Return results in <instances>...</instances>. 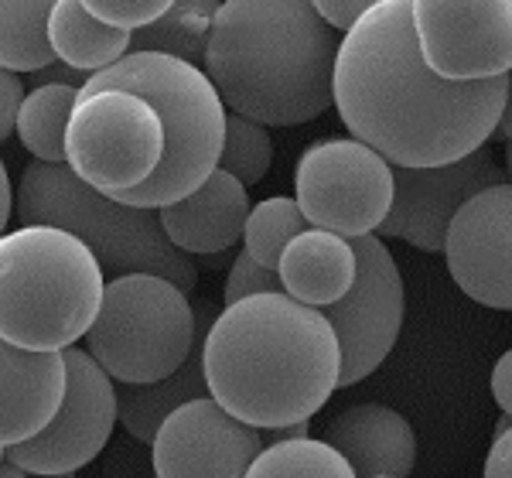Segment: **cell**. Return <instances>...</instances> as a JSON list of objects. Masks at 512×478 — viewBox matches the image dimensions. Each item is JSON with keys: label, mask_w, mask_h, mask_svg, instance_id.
Returning a JSON list of instances; mask_svg holds the SVG:
<instances>
[{"label": "cell", "mask_w": 512, "mask_h": 478, "mask_svg": "<svg viewBox=\"0 0 512 478\" xmlns=\"http://www.w3.org/2000/svg\"><path fill=\"white\" fill-rule=\"evenodd\" d=\"M509 427H512V417H509V414H502V420H499V424H495V434L509 431Z\"/></svg>", "instance_id": "74e56055"}, {"label": "cell", "mask_w": 512, "mask_h": 478, "mask_svg": "<svg viewBox=\"0 0 512 478\" xmlns=\"http://www.w3.org/2000/svg\"><path fill=\"white\" fill-rule=\"evenodd\" d=\"M222 0H175L158 21L130 31V52H161L202 65Z\"/></svg>", "instance_id": "603a6c76"}, {"label": "cell", "mask_w": 512, "mask_h": 478, "mask_svg": "<svg viewBox=\"0 0 512 478\" xmlns=\"http://www.w3.org/2000/svg\"><path fill=\"white\" fill-rule=\"evenodd\" d=\"M195 345V304L175 280L120 274L103 287V301L86 332V352L113 383H158L181 369Z\"/></svg>", "instance_id": "52a82bcc"}, {"label": "cell", "mask_w": 512, "mask_h": 478, "mask_svg": "<svg viewBox=\"0 0 512 478\" xmlns=\"http://www.w3.org/2000/svg\"><path fill=\"white\" fill-rule=\"evenodd\" d=\"M294 202L308 226L338 236H369L393 205V164L355 137H325L294 164Z\"/></svg>", "instance_id": "9c48e42d"}, {"label": "cell", "mask_w": 512, "mask_h": 478, "mask_svg": "<svg viewBox=\"0 0 512 478\" xmlns=\"http://www.w3.org/2000/svg\"><path fill=\"white\" fill-rule=\"evenodd\" d=\"M373 478H400V475H373Z\"/></svg>", "instance_id": "ab89813d"}, {"label": "cell", "mask_w": 512, "mask_h": 478, "mask_svg": "<svg viewBox=\"0 0 512 478\" xmlns=\"http://www.w3.org/2000/svg\"><path fill=\"white\" fill-rule=\"evenodd\" d=\"M311 431V420H301V424H284V427H267L260 431L263 444H274V441H291V438H308Z\"/></svg>", "instance_id": "e575fe53"}, {"label": "cell", "mask_w": 512, "mask_h": 478, "mask_svg": "<svg viewBox=\"0 0 512 478\" xmlns=\"http://www.w3.org/2000/svg\"><path fill=\"white\" fill-rule=\"evenodd\" d=\"M482 478H512V427L502 434H495L489 455H485Z\"/></svg>", "instance_id": "1f68e13d"}, {"label": "cell", "mask_w": 512, "mask_h": 478, "mask_svg": "<svg viewBox=\"0 0 512 478\" xmlns=\"http://www.w3.org/2000/svg\"><path fill=\"white\" fill-rule=\"evenodd\" d=\"M4 458H7V451H4V448H0V461H4Z\"/></svg>", "instance_id": "60d3db41"}, {"label": "cell", "mask_w": 512, "mask_h": 478, "mask_svg": "<svg viewBox=\"0 0 512 478\" xmlns=\"http://www.w3.org/2000/svg\"><path fill=\"white\" fill-rule=\"evenodd\" d=\"M106 274L69 229L21 222L0 233V339L21 349H69L86 339Z\"/></svg>", "instance_id": "277c9868"}, {"label": "cell", "mask_w": 512, "mask_h": 478, "mask_svg": "<svg viewBox=\"0 0 512 478\" xmlns=\"http://www.w3.org/2000/svg\"><path fill=\"white\" fill-rule=\"evenodd\" d=\"M270 164H274V140H270V130L250 117L229 113L219 168L229 171V175L239 178L246 188H250L256 181H263V175L270 171Z\"/></svg>", "instance_id": "4316f807"}, {"label": "cell", "mask_w": 512, "mask_h": 478, "mask_svg": "<svg viewBox=\"0 0 512 478\" xmlns=\"http://www.w3.org/2000/svg\"><path fill=\"white\" fill-rule=\"evenodd\" d=\"M492 137H502L506 144H512V72H509L506 103H502V113H499V123H495V134Z\"/></svg>", "instance_id": "d590c367"}, {"label": "cell", "mask_w": 512, "mask_h": 478, "mask_svg": "<svg viewBox=\"0 0 512 478\" xmlns=\"http://www.w3.org/2000/svg\"><path fill=\"white\" fill-rule=\"evenodd\" d=\"M250 209L253 205L243 181L216 168L195 192L158 209V219L181 253H188V257H216V253L236 246V239H243Z\"/></svg>", "instance_id": "e0dca14e"}, {"label": "cell", "mask_w": 512, "mask_h": 478, "mask_svg": "<svg viewBox=\"0 0 512 478\" xmlns=\"http://www.w3.org/2000/svg\"><path fill=\"white\" fill-rule=\"evenodd\" d=\"M86 86H120L140 93L164 123V158L151 178L120 202L164 209L195 192L219 168L226 140V103L202 65L161 52H127L89 76Z\"/></svg>", "instance_id": "5b68a950"}, {"label": "cell", "mask_w": 512, "mask_h": 478, "mask_svg": "<svg viewBox=\"0 0 512 478\" xmlns=\"http://www.w3.org/2000/svg\"><path fill=\"white\" fill-rule=\"evenodd\" d=\"M263 291H280L277 270L263 267V263H256L246 250H239L236 260L229 263V277H226V287H222V304H236V301L250 298V294H263Z\"/></svg>", "instance_id": "f1b7e54d"}, {"label": "cell", "mask_w": 512, "mask_h": 478, "mask_svg": "<svg viewBox=\"0 0 512 478\" xmlns=\"http://www.w3.org/2000/svg\"><path fill=\"white\" fill-rule=\"evenodd\" d=\"M24 100V82L18 72L0 69V144L14 134V123H18V106Z\"/></svg>", "instance_id": "f546056e"}, {"label": "cell", "mask_w": 512, "mask_h": 478, "mask_svg": "<svg viewBox=\"0 0 512 478\" xmlns=\"http://www.w3.org/2000/svg\"><path fill=\"white\" fill-rule=\"evenodd\" d=\"M216 311L209 304H195V345L188 352V359L181 362L171 376L158 379V383H117V410L120 424L127 427L130 438L151 444L158 434L161 420L178 410L181 403L209 397V386H205V369H202V345L205 332H209Z\"/></svg>", "instance_id": "ffe728a7"}, {"label": "cell", "mask_w": 512, "mask_h": 478, "mask_svg": "<svg viewBox=\"0 0 512 478\" xmlns=\"http://www.w3.org/2000/svg\"><path fill=\"white\" fill-rule=\"evenodd\" d=\"M355 284L342 301L321 308L332 321L338 349H342V376L338 386H355L373 376L393 352L403 328V277L386 239L376 233L355 236Z\"/></svg>", "instance_id": "30bf717a"}, {"label": "cell", "mask_w": 512, "mask_h": 478, "mask_svg": "<svg viewBox=\"0 0 512 478\" xmlns=\"http://www.w3.org/2000/svg\"><path fill=\"white\" fill-rule=\"evenodd\" d=\"M65 397L35 438L7 448V458L28 475L79 472L106 448L120 420L117 383L86 349H62Z\"/></svg>", "instance_id": "8fae6325"}, {"label": "cell", "mask_w": 512, "mask_h": 478, "mask_svg": "<svg viewBox=\"0 0 512 478\" xmlns=\"http://www.w3.org/2000/svg\"><path fill=\"white\" fill-rule=\"evenodd\" d=\"M280 291L308 308L342 301L355 284V246L349 236L308 226L284 246L277 260Z\"/></svg>", "instance_id": "d6986e66"}, {"label": "cell", "mask_w": 512, "mask_h": 478, "mask_svg": "<svg viewBox=\"0 0 512 478\" xmlns=\"http://www.w3.org/2000/svg\"><path fill=\"white\" fill-rule=\"evenodd\" d=\"M246 478H355V472L325 438L308 434L263 444V451L246 468Z\"/></svg>", "instance_id": "d4e9b609"}, {"label": "cell", "mask_w": 512, "mask_h": 478, "mask_svg": "<svg viewBox=\"0 0 512 478\" xmlns=\"http://www.w3.org/2000/svg\"><path fill=\"white\" fill-rule=\"evenodd\" d=\"M502 181L506 178L492 161L489 147H478L465 158L437 164V168H393V205L376 236L407 239L424 253H444V236L454 212L472 195Z\"/></svg>", "instance_id": "4fadbf2b"}, {"label": "cell", "mask_w": 512, "mask_h": 478, "mask_svg": "<svg viewBox=\"0 0 512 478\" xmlns=\"http://www.w3.org/2000/svg\"><path fill=\"white\" fill-rule=\"evenodd\" d=\"M31 478H76V472H45V475H31Z\"/></svg>", "instance_id": "f35d334b"}, {"label": "cell", "mask_w": 512, "mask_h": 478, "mask_svg": "<svg viewBox=\"0 0 512 478\" xmlns=\"http://www.w3.org/2000/svg\"><path fill=\"white\" fill-rule=\"evenodd\" d=\"M338 41L311 0H222L202 69L229 113L294 127L332 106Z\"/></svg>", "instance_id": "3957f363"}, {"label": "cell", "mask_w": 512, "mask_h": 478, "mask_svg": "<svg viewBox=\"0 0 512 478\" xmlns=\"http://www.w3.org/2000/svg\"><path fill=\"white\" fill-rule=\"evenodd\" d=\"M14 216V185L7 175V164L0 161V233H7V222Z\"/></svg>", "instance_id": "836d02e7"}, {"label": "cell", "mask_w": 512, "mask_h": 478, "mask_svg": "<svg viewBox=\"0 0 512 478\" xmlns=\"http://www.w3.org/2000/svg\"><path fill=\"white\" fill-rule=\"evenodd\" d=\"M444 260L468 298L512 311V185L485 188L454 212Z\"/></svg>", "instance_id": "9a60e30c"}, {"label": "cell", "mask_w": 512, "mask_h": 478, "mask_svg": "<svg viewBox=\"0 0 512 478\" xmlns=\"http://www.w3.org/2000/svg\"><path fill=\"white\" fill-rule=\"evenodd\" d=\"M209 397L243 424L267 427L311 420L338 390L342 349L321 308L284 291L226 304L202 345Z\"/></svg>", "instance_id": "7a4b0ae2"}, {"label": "cell", "mask_w": 512, "mask_h": 478, "mask_svg": "<svg viewBox=\"0 0 512 478\" xmlns=\"http://www.w3.org/2000/svg\"><path fill=\"white\" fill-rule=\"evenodd\" d=\"M308 229V219H304L301 205L287 195H274V199L256 202L246 216L243 226V250L250 253L256 263L277 270V260L284 253V246L291 243L297 233Z\"/></svg>", "instance_id": "484cf974"}, {"label": "cell", "mask_w": 512, "mask_h": 478, "mask_svg": "<svg viewBox=\"0 0 512 478\" xmlns=\"http://www.w3.org/2000/svg\"><path fill=\"white\" fill-rule=\"evenodd\" d=\"M79 100V86L72 82H41L24 93L18 106V140L35 161L65 164V123Z\"/></svg>", "instance_id": "7402d4cb"}, {"label": "cell", "mask_w": 512, "mask_h": 478, "mask_svg": "<svg viewBox=\"0 0 512 478\" xmlns=\"http://www.w3.org/2000/svg\"><path fill=\"white\" fill-rule=\"evenodd\" d=\"M311 4L318 7V14L332 24L335 31H349L369 7L379 4V0H311Z\"/></svg>", "instance_id": "4dcf8cb0"}, {"label": "cell", "mask_w": 512, "mask_h": 478, "mask_svg": "<svg viewBox=\"0 0 512 478\" xmlns=\"http://www.w3.org/2000/svg\"><path fill=\"white\" fill-rule=\"evenodd\" d=\"M55 0H0V69L38 72L55 65L48 45V11Z\"/></svg>", "instance_id": "cb8c5ba5"}, {"label": "cell", "mask_w": 512, "mask_h": 478, "mask_svg": "<svg viewBox=\"0 0 512 478\" xmlns=\"http://www.w3.org/2000/svg\"><path fill=\"white\" fill-rule=\"evenodd\" d=\"M325 441L352 465L355 478L400 475L417 465L414 424L383 403H355L335 414L325 427Z\"/></svg>", "instance_id": "ac0fdd59"}, {"label": "cell", "mask_w": 512, "mask_h": 478, "mask_svg": "<svg viewBox=\"0 0 512 478\" xmlns=\"http://www.w3.org/2000/svg\"><path fill=\"white\" fill-rule=\"evenodd\" d=\"M18 222H45L69 229L96 253L106 280L120 274H158L192 294L198 267L164 233L158 209H137L89 188L69 164L31 161L14 192Z\"/></svg>", "instance_id": "8992f818"}, {"label": "cell", "mask_w": 512, "mask_h": 478, "mask_svg": "<svg viewBox=\"0 0 512 478\" xmlns=\"http://www.w3.org/2000/svg\"><path fill=\"white\" fill-rule=\"evenodd\" d=\"M492 397L499 403L502 414L512 417V349H506L499 356V362L492 366Z\"/></svg>", "instance_id": "d6a6232c"}, {"label": "cell", "mask_w": 512, "mask_h": 478, "mask_svg": "<svg viewBox=\"0 0 512 478\" xmlns=\"http://www.w3.org/2000/svg\"><path fill=\"white\" fill-rule=\"evenodd\" d=\"M0 478H31V475L24 472V468L14 465L11 458H4V461H0Z\"/></svg>", "instance_id": "8d00e7d4"}, {"label": "cell", "mask_w": 512, "mask_h": 478, "mask_svg": "<svg viewBox=\"0 0 512 478\" xmlns=\"http://www.w3.org/2000/svg\"><path fill=\"white\" fill-rule=\"evenodd\" d=\"M260 451L256 427L212 397H198L161 420L151 441V468L154 478H246Z\"/></svg>", "instance_id": "5bb4252c"}, {"label": "cell", "mask_w": 512, "mask_h": 478, "mask_svg": "<svg viewBox=\"0 0 512 478\" xmlns=\"http://www.w3.org/2000/svg\"><path fill=\"white\" fill-rule=\"evenodd\" d=\"M410 14L437 76L482 82L512 72V0H410Z\"/></svg>", "instance_id": "7c38bea8"}, {"label": "cell", "mask_w": 512, "mask_h": 478, "mask_svg": "<svg viewBox=\"0 0 512 478\" xmlns=\"http://www.w3.org/2000/svg\"><path fill=\"white\" fill-rule=\"evenodd\" d=\"M89 14H96L99 21L113 24L123 31H137L144 24L158 21L175 0H79Z\"/></svg>", "instance_id": "83f0119b"}, {"label": "cell", "mask_w": 512, "mask_h": 478, "mask_svg": "<svg viewBox=\"0 0 512 478\" xmlns=\"http://www.w3.org/2000/svg\"><path fill=\"white\" fill-rule=\"evenodd\" d=\"M48 45L62 65L93 76L130 52V31L99 21L79 0H55L48 11Z\"/></svg>", "instance_id": "44dd1931"}, {"label": "cell", "mask_w": 512, "mask_h": 478, "mask_svg": "<svg viewBox=\"0 0 512 478\" xmlns=\"http://www.w3.org/2000/svg\"><path fill=\"white\" fill-rule=\"evenodd\" d=\"M65 397L62 349H21L0 339V448L35 438Z\"/></svg>", "instance_id": "2e32d148"}, {"label": "cell", "mask_w": 512, "mask_h": 478, "mask_svg": "<svg viewBox=\"0 0 512 478\" xmlns=\"http://www.w3.org/2000/svg\"><path fill=\"white\" fill-rule=\"evenodd\" d=\"M164 123L140 93L82 86L65 123V164L89 188L120 199L158 171Z\"/></svg>", "instance_id": "ba28073f"}, {"label": "cell", "mask_w": 512, "mask_h": 478, "mask_svg": "<svg viewBox=\"0 0 512 478\" xmlns=\"http://www.w3.org/2000/svg\"><path fill=\"white\" fill-rule=\"evenodd\" d=\"M506 89L509 76H437L417 45L410 0H379L342 31L332 106L345 130L393 168H437L489 144Z\"/></svg>", "instance_id": "6da1fadb"}]
</instances>
